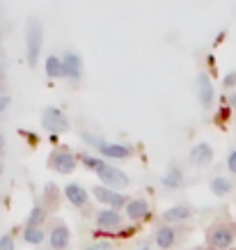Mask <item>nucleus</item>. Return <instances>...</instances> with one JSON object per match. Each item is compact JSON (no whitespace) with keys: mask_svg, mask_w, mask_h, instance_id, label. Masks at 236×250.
Wrapping results in <instances>:
<instances>
[{"mask_svg":"<svg viewBox=\"0 0 236 250\" xmlns=\"http://www.w3.org/2000/svg\"><path fill=\"white\" fill-rule=\"evenodd\" d=\"M92 193H94V197H97L99 202H103V205H108V207H115V211H117L119 207L129 205L126 195H122V193H115L113 188H106V186H97Z\"/></svg>","mask_w":236,"mask_h":250,"instance_id":"4","label":"nucleus"},{"mask_svg":"<svg viewBox=\"0 0 236 250\" xmlns=\"http://www.w3.org/2000/svg\"><path fill=\"white\" fill-rule=\"evenodd\" d=\"M2 145H5V140H2V136H0V149H2Z\"/></svg>","mask_w":236,"mask_h":250,"instance_id":"28","label":"nucleus"},{"mask_svg":"<svg viewBox=\"0 0 236 250\" xmlns=\"http://www.w3.org/2000/svg\"><path fill=\"white\" fill-rule=\"evenodd\" d=\"M126 216L131 220H142L149 216V205H147V200L142 197H138V200H131L129 205H126Z\"/></svg>","mask_w":236,"mask_h":250,"instance_id":"8","label":"nucleus"},{"mask_svg":"<svg viewBox=\"0 0 236 250\" xmlns=\"http://www.w3.org/2000/svg\"><path fill=\"white\" fill-rule=\"evenodd\" d=\"M0 250H14V239L9 234L0 236Z\"/></svg>","mask_w":236,"mask_h":250,"instance_id":"23","label":"nucleus"},{"mask_svg":"<svg viewBox=\"0 0 236 250\" xmlns=\"http://www.w3.org/2000/svg\"><path fill=\"white\" fill-rule=\"evenodd\" d=\"M62 64H64V74H67L71 81H78L80 78V58L76 53H67L62 58Z\"/></svg>","mask_w":236,"mask_h":250,"instance_id":"13","label":"nucleus"},{"mask_svg":"<svg viewBox=\"0 0 236 250\" xmlns=\"http://www.w3.org/2000/svg\"><path fill=\"white\" fill-rule=\"evenodd\" d=\"M69 246V229L64 225H55L51 232V248L53 250H64Z\"/></svg>","mask_w":236,"mask_h":250,"instance_id":"14","label":"nucleus"},{"mask_svg":"<svg viewBox=\"0 0 236 250\" xmlns=\"http://www.w3.org/2000/svg\"><path fill=\"white\" fill-rule=\"evenodd\" d=\"M156 246L163 250H168L175 246V229L170 228V225H163V228H158V232H156Z\"/></svg>","mask_w":236,"mask_h":250,"instance_id":"15","label":"nucleus"},{"mask_svg":"<svg viewBox=\"0 0 236 250\" xmlns=\"http://www.w3.org/2000/svg\"><path fill=\"white\" fill-rule=\"evenodd\" d=\"M46 76L48 78H60V76H67L64 74V64H62L60 58H55V55H51V58H46Z\"/></svg>","mask_w":236,"mask_h":250,"instance_id":"17","label":"nucleus"},{"mask_svg":"<svg viewBox=\"0 0 236 250\" xmlns=\"http://www.w3.org/2000/svg\"><path fill=\"white\" fill-rule=\"evenodd\" d=\"M9 101H12L9 97H0V113H2V110H5V108L9 106Z\"/></svg>","mask_w":236,"mask_h":250,"instance_id":"27","label":"nucleus"},{"mask_svg":"<svg viewBox=\"0 0 236 250\" xmlns=\"http://www.w3.org/2000/svg\"><path fill=\"white\" fill-rule=\"evenodd\" d=\"M191 216V209L183 205H177V207H170L168 211L163 213V220L165 223H181V220H186Z\"/></svg>","mask_w":236,"mask_h":250,"instance_id":"16","label":"nucleus"},{"mask_svg":"<svg viewBox=\"0 0 236 250\" xmlns=\"http://www.w3.org/2000/svg\"><path fill=\"white\" fill-rule=\"evenodd\" d=\"M209 243L214 246L216 250H227L232 243H234V228H229V225H220V228H216L209 236Z\"/></svg>","mask_w":236,"mask_h":250,"instance_id":"5","label":"nucleus"},{"mask_svg":"<svg viewBox=\"0 0 236 250\" xmlns=\"http://www.w3.org/2000/svg\"><path fill=\"white\" fill-rule=\"evenodd\" d=\"M23 239H25L28 243H32V246H39V243L44 241V229L41 228H25Z\"/></svg>","mask_w":236,"mask_h":250,"instance_id":"20","label":"nucleus"},{"mask_svg":"<svg viewBox=\"0 0 236 250\" xmlns=\"http://www.w3.org/2000/svg\"><path fill=\"white\" fill-rule=\"evenodd\" d=\"M28 62L32 67L37 64L39 60V53H41V44H44V30H41V23L32 19L28 23Z\"/></svg>","mask_w":236,"mask_h":250,"instance_id":"1","label":"nucleus"},{"mask_svg":"<svg viewBox=\"0 0 236 250\" xmlns=\"http://www.w3.org/2000/svg\"><path fill=\"white\" fill-rule=\"evenodd\" d=\"M0 76H2V74H0Z\"/></svg>","mask_w":236,"mask_h":250,"instance_id":"32","label":"nucleus"},{"mask_svg":"<svg viewBox=\"0 0 236 250\" xmlns=\"http://www.w3.org/2000/svg\"><path fill=\"white\" fill-rule=\"evenodd\" d=\"M64 195L74 207H85L87 205V190L80 186V184H69L64 188Z\"/></svg>","mask_w":236,"mask_h":250,"instance_id":"9","label":"nucleus"},{"mask_svg":"<svg viewBox=\"0 0 236 250\" xmlns=\"http://www.w3.org/2000/svg\"><path fill=\"white\" fill-rule=\"evenodd\" d=\"M99 179L106 186H110V188H126L129 186V177L122 172V170H117V167H113V166H106L103 170H99Z\"/></svg>","mask_w":236,"mask_h":250,"instance_id":"3","label":"nucleus"},{"mask_svg":"<svg viewBox=\"0 0 236 250\" xmlns=\"http://www.w3.org/2000/svg\"><path fill=\"white\" fill-rule=\"evenodd\" d=\"M222 85H225V87H232V85H236V71H232V74H227V76L222 78Z\"/></svg>","mask_w":236,"mask_h":250,"instance_id":"26","label":"nucleus"},{"mask_svg":"<svg viewBox=\"0 0 236 250\" xmlns=\"http://www.w3.org/2000/svg\"><path fill=\"white\" fill-rule=\"evenodd\" d=\"M140 250H149V248H140Z\"/></svg>","mask_w":236,"mask_h":250,"instance_id":"30","label":"nucleus"},{"mask_svg":"<svg viewBox=\"0 0 236 250\" xmlns=\"http://www.w3.org/2000/svg\"><path fill=\"white\" fill-rule=\"evenodd\" d=\"M232 104H234V106H236V94H234V97H232Z\"/></svg>","mask_w":236,"mask_h":250,"instance_id":"29","label":"nucleus"},{"mask_svg":"<svg viewBox=\"0 0 236 250\" xmlns=\"http://www.w3.org/2000/svg\"><path fill=\"white\" fill-rule=\"evenodd\" d=\"M80 161H83L90 170H94V172H99V170H103V167H106V163H103L101 159H97V156H87V154H85V156H80Z\"/></svg>","mask_w":236,"mask_h":250,"instance_id":"22","label":"nucleus"},{"mask_svg":"<svg viewBox=\"0 0 236 250\" xmlns=\"http://www.w3.org/2000/svg\"><path fill=\"white\" fill-rule=\"evenodd\" d=\"M97 225L101 229H115L117 225H122V216L115 209H103V211L97 213Z\"/></svg>","mask_w":236,"mask_h":250,"instance_id":"7","label":"nucleus"},{"mask_svg":"<svg viewBox=\"0 0 236 250\" xmlns=\"http://www.w3.org/2000/svg\"><path fill=\"white\" fill-rule=\"evenodd\" d=\"M211 159H214V149H211V145H206V143L197 145V147L191 152V163L193 166H206Z\"/></svg>","mask_w":236,"mask_h":250,"instance_id":"11","label":"nucleus"},{"mask_svg":"<svg viewBox=\"0 0 236 250\" xmlns=\"http://www.w3.org/2000/svg\"><path fill=\"white\" fill-rule=\"evenodd\" d=\"M163 184L168 186V188H179L183 184V174H181V170H177V167H172L165 177H163Z\"/></svg>","mask_w":236,"mask_h":250,"instance_id":"19","label":"nucleus"},{"mask_svg":"<svg viewBox=\"0 0 236 250\" xmlns=\"http://www.w3.org/2000/svg\"><path fill=\"white\" fill-rule=\"evenodd\" d=\"M53 166H55V170H58V172L69 174V172H74V170H76V159H74V154L60 152L53 159Z\"/></svg>","mask_w":236,"mask_h":250,"instance_id":"12","label":"nucleus"},{"mask_svg":"<svg viewBox=\"0 0 236 250\" xmlns=\"http://www.w3.org/2000/svg\"><path fill=\"white\" fill-rule=\"evenodd\" d=\"M44 220H46L44 207H32L30 216H28V228H39V225H41Z\"/></svg>","mask_w":236,"mask_h":250,"instance_id":"21","label":"nucleus"},{"mask_svg":"<svg viewBox=\"0 0 236 250\" xmlns=\"http://www.w3.org/2000/svg\"><path fill=\"white\" fill-rule=\"evenodd\" d=\"M197 94H199V104L204 108H209L214 104V85H211V78L206 74L197 76Z\"/></svg>","mask_w":236,"mask_h":250,"instance_id":"6","label":"nucleus"},{"mask_svg":"<svg viewBox=\"0 0 236 250\" xmlns=\"http://www.w3.org/2000/svg\"><path fill=\"white\" fill-rule=\"evenodd\" d=\"M227 167L229 172H236V149H232V154L227 156Z\"/></svg>","mask_w":236,"mask_h":250,"instance_id":"25","label":"nucleus"},{"mask_svg":"<svg viewBox=\"0 0 236 250\" xmlns=\"http://www.w3.org/2000/svg\"><path fill=\"white\" fill-rule=\"evenodd\" d=\"M106 159H129L131 156V147H126V145H108L103 143L101 147H97Z\"/></svg>","mask_w":236,"mask_h":250,"instance_id":"10","label":"nucleus"},{"mask_svg":"<svg viewBox=\"0 0 236 250\" xmlns=\"http://www.w3.org/2000/svg\"><path fill=\"white\" fill-rule=\"evenodd\" d=\"M0 174H2V167H0Z\"/></svg>","mask_w":236,"mask_h":250,"instance_id":"31","label":"nucleus"},{"mask_svg":"<svg viewBox=\"0 0 236 250\" xmlns=\"http://www.w3.org/2000/svg\"><path fill=\"white\" fill-rule=\"evenodd\" d=\"M85 250H113V246L108 241H99V243H92L90 248H85Z\"/></svg>","mask_w":236,"mask_h":250,"instance_id":"24","label":"nucleus"},{"mask_svg":"<svg viewBox=\"0 0 236 250\" xmlns=\"http://www.w3.org/2000/svg\"><path fill=\"white\" fill-rule=\"evenodd\" d=\"M41 126L46 131H51L53 136H58V133H64L69 129V120L58 108H46L44 115H41Z\"/></svg>","mask_w":236,"mask_h":250,"instance_id":"2","label":"nucleus"},{"mask_svg":"<svg viewBox=\"0 0 236 250\" xmlns=\"http://www.w3.org/2000/svg\"><path fill=\"white\" fill-rule=\"evenodd\" d=\"M209 188H211V193H214V195H227L229 190H232V182H229V179H225V177H216V179H211Z\"/></svg>","mask_w":236,"mask_h":250,"instance_id":"18","label":"nucleus"}]
</instances>
